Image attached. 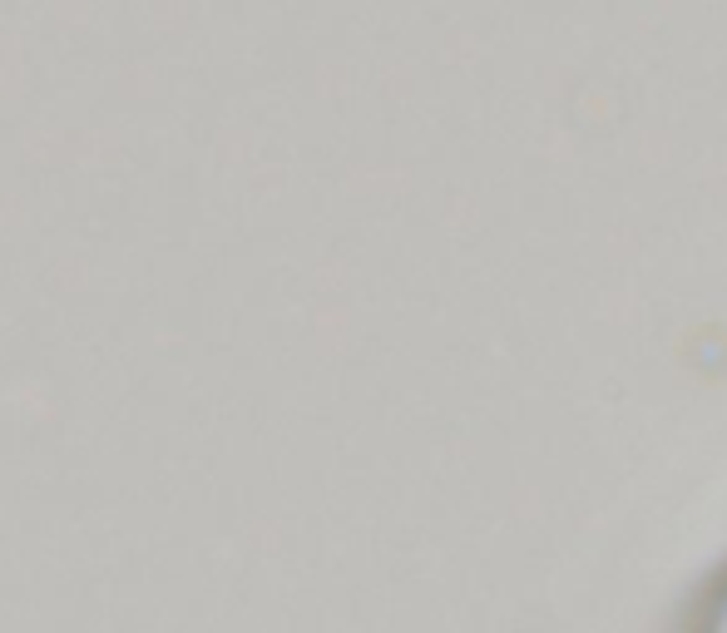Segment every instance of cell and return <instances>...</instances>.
<instances>
[{
  "label": "cell",
  "mask_w": 727,
  "mask_h": 633,
  "mask_svg": "<svg viewBox=\"0 0 727 633\" xmlns=\"http://www.w3.org/2000/svg\"><path fill=\"white\" fill-rule=\"evenodd\" d=\"M693 633H727V584L707 599V609H703V619H697Z\"/></svg>",
  "instance_id": "obj_1"
}]
</instances>
